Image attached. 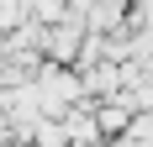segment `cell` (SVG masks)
Wrapping results in <instances>:
<instances>
[{"label": "cell", "instance_id": "1", "mask_svg": "<svg viewBox=\"0 0 153 147\" xmlns=\"http://www.w3.org/2000/svg\"><path fill=\"white\" fill-rule=\"evenodd\" d=\"M27 21H32L27 0H0V37H11V32H21Z\"/></svg>", "mask_w": 153, "mask_h": 147}, {"label": "cell", "instance_id": "2", "mask_svg": "<svg viewBox=\"0 0 153 147\" xmlns=\"http://www.w3.org/2000/svg\"><path fill=\"white\" fill-rule=\"evenodd\" d=\"M27 11L37 26H58L63 16H69V0H27Z\"/></svg>", "mask_w": 153, "mask_h": 147}]
</instances>
